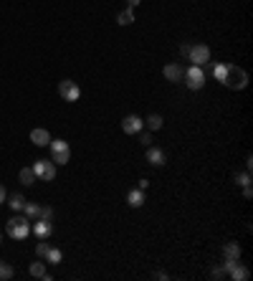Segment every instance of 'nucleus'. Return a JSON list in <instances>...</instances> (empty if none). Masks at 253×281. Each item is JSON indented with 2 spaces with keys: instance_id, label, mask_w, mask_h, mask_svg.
<instances>
[{
  "instance_id": "nucleus-23",
  "label": "nucleus",
  "mask_w": 253,
  "mask_h": 281,
  "mask_svg": "<svg viewBox=\"0 0 253 281\" xmlns=\"http://www.w3.org/2000/svg\"><path fill=\"white\" fill-rule=\"evenodd\" d=\"M61 258H64V254H61V251H58V248H48V254H46V261L48 263H61Z\"/></svg>"
},
{
  "instance_id": "nucleus-12",
  "label": "nucleus",
  "mask_w": 253,
  "mask_h": 281,
  "mask_svg": "<svg viewBox=\"0 0 253 281\" xmlns=\"http://www.w3.org/2000/svg\"><path fill=\"white\" fill-rule=\"evenodd\" d=\"M162 73H165L167 81H180V79H185V69H183L180 64H167L165 69H162Z\"/></svg>"
},
{
  "instance_id": "nucleus-10",
  "label": "nucleus",
  "mask_w": 253,
  "mask_h": 281,
  "mask_svg": "<svg viewBox=\"0 0 253 281\" xmlns=\"http://www.w3.org/2000/svg\"><path fill=\"white\" fill-rule=\"evenodd\" d=\"M147 162H150L152 167H162V165L167 162V155L162 152L160 147H152V144H150V147H147Z\"/></svg>"
},
{
  "instance_id": "nucleus-13",
  "label": "nucleus",
  "mask_w": 253,
  "mask_h": 281,
  "mask_svg": "<svg viewBox=\"0 0 253 281\" xmlns=\"http://www.w3.org/2000/svg\"><path fill=\"white\" fill-rule=\"evenodd\" d=\"M127 205H129V208H142V205H144V190L132 187L127 193Z\"/></svg>"
},
{
  "instance_id": "nucleus-26",
  "label": "nucleus",
  "mask_w": 253,
  "mask_h": 281,
  "mask_svg": "<svg viewBox=\"0 0 253 281\" xmlns=\"http://www.w3.org/2000/svg\"><path fill=\"white\" fill-rule=\"evenodd\" d=\"M235 180H238V185H251V170H246V172H241V175H235Z\"/></svg>"
},
{
  "instance_id": "nucleus-22",
  "label": "nucleus",
  "mask_w": 253,
  "mask_h": 281,
  "mask_svg": "<svg viewBox=\"0 0 253 281\" xmlns=\"http://www.w3.org/2000/svg\"><path fill=\"white\" fill-rule=\"evenodd\" d=\"M10 279H13V266L0 261V281H10Z\"/></svg>"
},
{
  "instance_id": "nucleus-24",
  "label": "nucleus",
  "mask_w": 253,
  "mask_h": 281,
  "mask_svg": "<svg viewBox=\"0 0 253 281\" xmlns=\"http://www.w3.org/2000/svg\"><path fill=\"white\" fill-rule=\"evenodd\" d=\"M48 248H51V243H48V241H41V243L36 246V254H38V258H46Z\"/></svg>"
},
{
  "instance_id": "nucleus-27",
  "label": "nucleus",
  "mask_w": 253,
  "mask_h": 281,
  "mask_svg": "<svg viewBox=\"0 0 253 281\" xmlns=\"http://www.w3.org/2000/svg\"><path fill=\"white\" fill-rule=\"evenodd\" d=\"M41 220H53V208H48V205H46V208H41V215H38Z\"/></svg>"
},
{
  "instance_id": "nucleus-34",
  "label": "nucleus",
  "mask_w": 253,
  "mask_h": 281,
  "mask_svg": "<svg viewBox=\"0 0 253 281\" xmlns=\"http://www.w3.org/2000/svg\"><path fill=\"white\" fill-rule=\"evenodd\" d=\"M127 3H129V8H135V5H139V3H142V0H127Z\"/></svg>"
},
{
  "instance_id": "nucleus-7",
  "label": "nucleus",
  "mask_w": 253,
  "mask_h": 281,
  "mask_svg": "<svg viewBox=\"0 0 253 281\" xmlns=\"http://www.w3.org/2000/svg\"><path fill=\"white\" fill-rule=\"evenodd\" d=\"M187 58L192 61V66H203V64L210 61V48H207L205 43H195V46H190Z\"/></svg>"
},
{
  "instance_id": "nucleus-29",
  "label": "nucleus",
  "mask_w": 253,
  "mask_h": 281,
  "mask_svg": "<svg viewBox=\"0 0 253 281\" xmlns=\"http://www.w3.org/2000/svg\"><path fill=\"white\" fill-rule=\"evenodd\" d=\"M139 142H142L144 147H150V144H152V135H150V132H139Z\"/></svg>"
},
{
  "instance_id": "nucleus-11",
  "label": "nucleus",
  "mask_w": 253,
  "mask_h": 281,
  "mask_svg": "<svg viewBox=\"0 0 253 281\" xmlns=\"http://www.w3.org/2000/svg\"><path fill=\"white\" fill-rule=\"evenodd\" d=\"M248 276H251V271L241 263V258L233 261V266L228 269V279H233V281H248Z\"/></svg>"
},
{
  "instance_id": "nucleus-19",
  "label": "nucleus",
  "mask_w": 253,
  "mask_h": 281,
  "mask_svg": "<svg viewBox=\"0 0 253 281\" xmlns=\"http://www.w3.org/2000/svg\"><path fill=\"white\" fill-rule=\"evenodd\" d=\"M28 274L36 276V279H43V274H46V266H43V261H33L31 266H28Z\"/></svg>"
},
{
  "instance_id": "nucleus-4",
  "label": "nucleus",
  "mask_w": 253,
  "mask_h": 281,
  "mask_svg": "<svg viewBox=\"0 0 253 281\" xmlns=\"http://www.w3.org/2000/svg\"><path fill=\"white\" fill-rule=\"evenodd\" d=\"M185 81H187V89H192V92H200V89L205 86V71H203L200 66L185 69Z\"/></svg>"
},
{
  "instance_id": "nucleus-15",
  "label": "nucleus",
  "mask_w": 253,
  "mask_h": 281,
  "mask_svg": "<svg viewBox=\"0 0 253 281\" xmlns=\"http://www.w3.org/2000/svg\"><path fill=\"white\" fill-rule=\"evenodd\" d=\"M31 142H33L36 147H46V144L51 142V135H48L46 129H33V132H31Z\"/></svg>"
},
{
  "instance_id": "nucleus-18",
  "label": "nucleus",
  "mask_w": 253,
  "mask_h": 281,
  "mask_svg": "<svg viewBox=\"0 0 253 281\" xmlns=\"http://www.w3.org/2000/svg\"><path fill=\"white\" fill-rule=\"evenodd\" d=\"M8 200V205L13 208V213H18V211H23V205H25V198L21 195V193H13L10 198H5Z\"/></svg>"
},
{
  "instance_id": "nucleus-17",
  "label": "nucleus",
  "mask_w": 253,
  "mask_h": 281,
  "mask_svg": "<svg viewBox=\"0 0 253 281\" xmlns=\"http://www.w3.org/2000/svg\"><path fill=\"white\" fill-rule=\"evenodd\" d=\"M18 180H21L23 185H36V172H33V167H23V170L18 172Z\"/></svg>"
},
{
  "instance_id": "nucleus-30",
  "label": "nucleus",
  "mask_w": 253,
  "mask_h": 281,
  "mask_svg": "<svg viewBox=\"0 0 253 281\" xmlns=\"http://www.w3.org/2000/svg\"><path fill=\"white\" fill-rule=\"evenodd\" d=\"M243 195H246V200H251V198H253V190H251V185H243Z\"/></svg>"
},
{
  "instance_id": "nucleus-28",
  "label": "nucleus",
  "mask_w": 253,
  "mask_h": 281,
  "mask_svg": "<svg viewBox=\"0 0 253 281\" xmlns=\"http://www.w3.org/2000/svg\"><path fill=\"white\" fill-rule=\"evenodd\" d=\"M213 279H228L226 266H218V269H213Z\"/></svg>"
},
{
  "instance_id": "nucleus-16",
  "label": "nucleus",
  "mask_w": 253,
  "mask_h": 281,
  "mask_svg": "<svg viewBox=\"0 0 253 281\" xmlns=\"http://www.w3.org/2000/svg\"><path fill=\"white\" fill-rule=\"evenodd\" d=\"M116 23H119V25H132V23H135V10H132V8L119 10V13H116Z\"/></svg>"
},
{
  "instance_id": "nucleus-32",
  "label": "nucleus",
  "mask_w": 253,
  "mask_h": 281,
  "mask_svg": "<svg viewBox=\"0 0 253 281\" xmlns=\"http://www.w3.org/2000/svg\"><path fill=\"white\" fill-rule=\"evenodd\" d=\"M5 198H8V193H5V187H3V185H0V205H3V203H5Z\"/></svg>"
},
{
  "instance_id": "nucleus-31",
  "label": "nucleus",
  "mask_w": 253,
  "mask_h": 281,
  "mask_svg": "<svg viewBox=\"0 0 253 281\" xmlns=\"http://www.w3.org/2000/svg\"><path fill=\"white\" fill-rule=\"evenodd\" d=\"M180 53L187 58V53H190V43H183V46H180Z\"/></svg>"
},
{
  "instance_id": "nucleus-21",
  "label": "nucleus",
  "mask_w": 253,
  "mask_h": 281,
  "mask_svg": "<svg viewBox=\"0 0 253 281\" xmlns=\"http://www.w3.org/2000/svg\"><path fill=\"white\" fill-rule=\"evenodd\" d=\"M23 213H25L28 218H38V215H41V205H36V203H25V205H23Z\"/></svg>"
},
{
  "instance_id": "nucleus-35",
  "label": "nucleus",
  "mask_w": 253,
  "mask_h": 281,
  "mask_svg": "<svg viewBox=\"0 0 253 281\" xmlns=\"http://www.w3.org/2000/svg\"><path fill=\"white\" fill-rule=\"evenodd\" d=\"M0 238H3V235H0Z\"/></svg>"
},
{
  "instance_id": "nucleus-8",
  "label": "nucleus",
  "mask_w": 253,
  "mask_h": 281,
  "mask_svg": "<svg viewBox=\"0 0 253 281\" xmlns=\"http://www.w3.org/2000/svg\"><path fill=\"white\" fill-rule=\"evenodd\" d=\"M142 127H144V119H142V117H137V114H127L124 119H122V129L127 132V135H139Z\"/></svg>"
},
{
  "instance_id": "nucleus-14",
  "label": "nucleus",
  "mask_w": 253,
  "mask_h": 281,
  "mask_svg": "<svg viewBox=\"0 0 253 281\" xmlns=\"http://www.w3.org/2000/svg\"><path fill=\"white\" fill-rule=\"evenodd\" d=\"M241 258V246L238 243H226L223 246V261H238Z\"/></svg>"
},
{
  "instance_id": "nucleus-2",
  "label": "nucleus",
  "mask_w": 253,
  "mask_h": 281,
  "mask_svg": "<svg viewBox=\"0 0 253 281\" xmlns=\"http://www.w3.org/2000/svg\"><path fill=\"white\" fill-rule=\"evenodd\" d=\"M220 84H223V86H228V89H235V92H241V89L248 86V73H246L243 69H238L235 64H228L226 76H223Z\"/></svg>"
},
{
  "instance_id": "nucleus-33",
  "label": "nucleus",
  "mask_w": 253,
  "mask_h": 281,
  "mask_svg": "<svg viewBox=\"0 0 253 281\" xmlns=\"http://www.w3.org/2000/svg\"><path fill=\"white\" fill-rule=\"evenodd\" d=\"M150 187V180H139V190H147Z\"/></svg>"
},
{
  "instance_id": "nucleus-3",
  "label": "nucleus",
  "mask_w": 253,
  "mask_h": 281,
  "mask_svg": "<svg viewBox=\"0 0 253 281\" xmlns=\"http://www.w3.org/2000/svg\"><path fill=\"white\" fill-rule=\"evenodd\" d=\"M48 144H51V155H53L56 165H66V162L71 160V147H69V142H64V140H51Z\"/></svg>"
},
{
  "instance_id": "nucleus-25",
  "label": "nucleus",
  "mask_w": 253,
  "mask_h": 281,
  "mask_svg": "<svg viewBox=\"0 0 253 281\" xmlns=\"http://www.w3.org/2000/svg\"><path fill=\"white\" fill-rule=\"evenodd\" d=\"M226 69H228V64H218V66L213 69V76H215L218 81H223V76H226Z\"/></svg>"
},
{
  "instance_id": "nucleus-6",
  "label": "nucleus",
  "mask_w": 253,
  "mask_h": 281,
  "mask_svg": "<svg viewBox=\"0 0 253 281\" xmlns=\"http://www.w3.org/2000/svg\"><path fill=\"white\" fill-rule=\"evenodd\" d=\"M58 94H61L64 101H79L81 96V89L76 81H71V79H64L61 84H58Z\"/></svg>"
},
{
  "instance_id": "nucleus-1",
  "label": "nucleus",
  "mask_w": 253,
  "mask_h": 281,
  "mask_svg": "<svg viewBox=\"0 0 253 281\" xmlns=\"http://www.w3.org/2000/svg\"><path fill=\"white\" fill-rule=\"evenodd\" d=\"M5 233L10 235V238H16V241L28 238V233H31V218L16 213V215H13L8 223H5Z\"/></svg>"
},
{
  "instance_id": "nucleus-9",
  "label": "nucleus",
  "mask_w": 253,
  "mask_h": 281,
  "mask_svg": "<svg viewBox=\"0 0 253 281\" xmlns=\"http://www.w3.org/2000/svg\"><path fill=\"white\" fill-rule=\"evenodd\" d=\"M31 231L36 233L38 241H48L51 233H53V223L51 220H36V226H31Z\"/></svg>"
},
{
  "instance_id": "nucleus-20",
  "label": "nucleus",
  "mask_w": 253,
  "mask_h": 281,
  "mask_svg": "<svg viewBox=\"0 0 253 281\" xmlns=\"http://www.w3.org/2000/svg\"><path fill=\"white\" fill-rule=\"evenodd\" d=\"M144 122H147V127H150V129H162V124H165V119H162L160 114H150Z\"/></svg>"
},
{
  "instance_id": "nucleus-5",
  "label": "nucleus",
  "mask_w": 253,
  "mask_h": 281,
  "mask_svg": "<svg viewBox=\"0 0 253 281\" xmlns=\"http://www.w3.org/2000/svg\"><path fill=\"white\" fill-rule=\"evenodd\" d=\"M33 172H36V180L51 183L53 177H56V165H53V162H48V160H36Z\"/></svg>"
}]
</instances>
